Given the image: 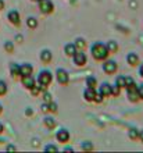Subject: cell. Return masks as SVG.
Listing matches in <instances>:
<instances>
[{
	"mask_svg": "<svg viewBox=\"0 0 143 153\" xmlns=\"http://www.w3.org/2000/svg\"><path fill=\"white\" fill-rule=\"evenodd\" d=\"M108 54H110V53H108L106 45L100 43V42H96V43L92 46V56H93L95 60H99V61L106 60L108 57Z\"/></svg>",
	"mask_w": 143,
	"mask_h": 153,
	"instance_id": "6da1fadb",
	"label": "cell"
},
{
	"mask_svg": "<svg viewBox=\"0 0 143 153\" xmlns=\"http://www.w3.org/2000/svg\"><path fill=\"white\" fill-rule=\"evenodd\" d=\"M52 79H53V75L47 70L40 71L39 75H38V84H39L40 86H44V88H47L49 85L52 84Z\"/></svg>",
	"mask_w": 143,
	"mask_h": 153,
	"instance_id": "7a4b0ae2",
	"label": "cell"
},
{
	"mask_svg": "<svg viewBox=\"0 0 143 153\" xmlns=\"http://www.w3.org/2000/svg\"><path fill=\"white\" fill-rule=\"evenodd\" d=\"M56 78L60 85H67L68 82H70V75H68V73L63 68H59L56 71Z\"/></svg>",
	"mask_w": 143,
	"mask_h": 153,
	"instance_id": "3957f363",
	"label": "cell"
},
{
	"mask_svg": "<svg viewBox=\"0 0 143 153\" xmlns=\"http://www.w3.org/2000/svg\"><path fill=\"white\" fill-rule=\"evenodd\" d=\"M39 3V10L40 13H43V14H50L53 11V3L50 0H39L38 1Z\"/></svg>",
	"mask_w": 143,
	"mask_h": 153,
	"instance_id": "277c9868",
	"label": "cell"
},
{
	"mask_svg": "<svg viewBox=\"0 0 143 153\" xmlns=\"http://www.w3.org/2000/svg\"><path fill=\"white\" fill-rule=\"evenodd\" d=\"M103 71L106 74H114L117 71V63L114 60H106L103 64Z\"/></svg>",
	"mask_w": 143,
	"mask_h": 153,
	"instance_id": "5b68a950",
	"label": "cell"
},
{
	"mask_svg": "<svg viewBox=\"0 0 143 153\" xmlns=\"http://www.w3.org/2000/svg\"><path fill=\"white\" fill-rule=\"evenodd\" d=\"M72 57H74V63H75L76 65H79V67L85 65V64H86V61H87L86 54H85V53L82 52V50H81V52H76Z\"/></svg>",
	"mask_w": 143,
	"mask_h": 153,
	"instance_id": "8992f818",
	"label": "cell"
},
{
	"mask_svg": "<svg viewBox=\"0 0 143 153\" xmlns=\"http://www.w3.org/2000/svg\"><path fill=\"white\" fill-rule=\"evenodd\" d=\"M128 89V99L131 102H138L140 99L139 97V92H138V88H136V85H132V86H129V88H127Z\"/></svg>",
	"mask_w": 143,
	"mask_h": 153,
	"instance_id": "52a82bcc",
	"label": "cell"
},
{
	"mask_svg": "<svg viewBox=\"0 0 143 153\" xmlns=\"http://www.w3.org/2000/svg\"><path fill=\"white\" fill-rule=\"evenodd\" d=\"M56 138H57V141L61 142V143H64V142H68V139H70V132H68L67 129H59L56 134Z\"/></svg>",
	"mask_w": 143,
	"mask_h": 153,
	"instance_id": "ba28073f",
	"label": "cell"
},
{
	"mask_svg": "<svg viewBox=\"0 0 143 153\" xmlns=\"http://www.w3.org/2000/svg\"><path fill=\"white\" fill-rule=\"evenodd\" d=\"M99 93H102V96L103 97H108L111 96V85L110 84H102L99 88Z\"/></svg>",
	"mask_w": 143,
	"mask_h": 153,
	"instance_id": "9c48e42d",
	"label": "cell"
},
{
	"mask_svg": "<svg viewBox=\"0 0 143 153\" xmlns=\"http://www.w3.org/2000/svg\"><path fill=\"white\" fill-rule=\"evenodd\" d=\"M8 20H10V22L14 25H20L21 20H20V13L16 11V10H13V11L8 13Z\"/></svg>",
	"mask_w": 143,
	"mask_h": 153,
	"instance_id": "30bf717a",
	"label": "cell"
},
{
	"mask_svg": "<svg viewBox=\"0 0 143 153\" xmlns=\"http://www.w3.org/2000/svg\"><path fill=\"white\" fill-rule=\"evenodd\" d=\"M35 78L32 75H25V76H22V85H24L27 89H31V88H33V85H35Z\"/></svg>",
	"mask_w": 143,
	"mask_h": 153,
	"instance_id": "8fae6325",
	"label": "cell"
},
{
	"mask_svg": "<svg viewBox=\"0 0 143 153\" xmlns=\"http://www.w3.org/2000/svg\"><path fill=\"white\" fill-rule=\"evenodd\" d=\"M95 96H96V89H93V88H86V89L84 91V97H85V100L93 102V100H95Z\"/></svg>",
	"mask_w": 143,
	"mask_h": 153,
	"instance_id": "7c38bea8",
	"label": "cell"
},
{
	"mask_svg": "<svg viewBox=\"0 0 143 153\" xmlns=\"http://www.w3.org/2000/svg\"><path fill=\"white\" fill-rule=\"evenodd\" d=\"M32 71H33V67L31 64H22L20 65V75L25 76V75H32Z\"/></svg>",
	"mask_w": 143,
	"mask_h": 153,
	"instance_id": "4fadbf2b",
	"label": "cell"
},
{
	"mask_svg": "<svg viewBox=\"0 0 143 153\" xmlns=\"http://www.w3.org/2000/svg\"><path fill=\"white\" fill-rule=\"evenodd\" d=\"M52 57H53L52 52H50V50H47V49H44V50H42V52H40V60L43 61V63H46V64L52 61Z\"/></svg>",
	"mask_w": 143,
	"mask_h": 153,
	"instance_id": "5bb4252c",
	"label": "cell"
},
{
	"mask_svg": "<svg viewBox=\"0 0 143 153\" xmlns=\"http://www.w3.org/2000/svg\"><path fill=\"white\" fill-rule=\"evenodd\" d=\"M127 61H128V64L129 65L135 67V65L139 64V57H138L136 53H129V54L127 56Z\"/></svg>",
	"mask_w": 143,
	"mask_h": 153,
	"instance_id": "9a60e30c",
	"label": "cell"
},
{
	"mask_svg": "<svg viewBox=\"0 0 143 153\" xmlns=\"http://www.w3.org/2000/svg\"><path fill=\"white\" fill-rule=\"evenodd\" d=\"M76 50H78V49H76V46L74 43H68V45H65V48H64L65 54H67V56H71V57L76 53Z\"/></svg>",
	"mask_w": 143,
	"mask_h": 153,
	"instance_id": "2e32d148",
	"label": "cell"
},
{
	"mask_svg": "<svg viewBox=\"0 0 143 153\" xmlns=\"http://www.w3.org/2000/svg\"><path fill=\"white\" fill-rule=\"evenodd\" d=\"M106 48H107L108 53H117V50H118V45H117V42H114V40H110V42L106 45Z\"/></svg>",
	"mask_w": 143,
	"mask_h": 153,
	"instance_id": "e0dca14e",
	"label": "cell"
},
{
	"mask_svg": "<svg viewBox=\"0 0 143 153\" xmlns=\"http://www.w3.org/2000/svg\"><path fill=\"white\" fill-rule=\"evenodd\" d=\"M76 46V49H79V50H84L85 48H86V40L84 39V38H76L75 39V43H74Z\"/></svg>",
	"mask_w": 143,
	"mask_h": 153,
	"instance_id": "ac0fdd59",
	"label": "cell"
},
{
	"mask_svg": "<svg viewBox=\"0 0 143 153\" xmlns=\"http://www.w3.org/2000/svg\"><path fill=\"white\" fill-rule=\"evenodd\" d=\"M10 71H11L13 78H18V76H21L20 75V65L11 64V65H10Z\"/></svg>",
	"mask_w": 143,
	"mask_h": 153,
	"instance_id": "d6986e66",
	"label": "cell"
},
{
	"mask_svg": "<svg viewBox=\"0 0 143 153\" xmlns=\"http://www.w3.org/2000/svg\"><path fill=\"white\" fill-rule=\"evenodd\" d=\"M43 124L46 125V127H47L49 129H53L54 127H56V121L53 120L52 117H46V118L43 120Z\"/></svg>",
	"mask_w": 143,
	"mask_h": 153,
	"instance_id": "ffe728a7",
	"label": "cell"
},
{
	"mask_svg": "<svg viewBox=\"0 0 143 153\" xmlns=\"http://www.w3.org/2000/svg\"><path fill=\"white\" fill-rule=\"evenodd\" d=\"M86 86H87V88L96 89V86H97V81H96V78H93V76L86 78Z\"/></svg>",
	"mask_w": 143,
	"mask_h": 153,
	"instance_id": "44dd1931",
	"label": "cell"
},
{
	"mask_svg": "<svg viewBox=\"0 0 143 153\" xmlns=\"http://www.w3.org/2000/svg\"><path fill=\"white\" fill-rule=\"evenodd\" d=\"M27 25H28V28L35 29L36 27H38V20L33 18V17H29L28 20H27Z\"/></svg>",
	"mask_w": 143,
	"mask_h": 153,
	"instance_id": "7402d4cb",
	"label": "cell"
},
{
	"mask_svg": "<svg viewBox=\"0 0 143 153\" xmlns=\"http://www.w3.org/2000/svg\"><path fill=\"white\" fill-rule=\"evenodd\" d=\"M115 85H117L119 89L125 88V76H122V75L117 76V79H115Z\"/></svg>",
	"mask_w": 143,
	"mask_h": 153,
	"instance_id": "603a6c76",
	"label": "cell"
},
{
	"mask_svg": "<svg viewBox=\"0 0 143 153\" xmlns=\"http://www.w3.org/2000/svg\"><path fill=\"white\" fill-rule=\"evenodd\" d=\"M129 138L133 139V141H136V139L139 138V131H138L136 128H131L129 129Z\"/></svg>",
	"mask_w": 143,
	"mask_h": 153,
	"instance_id": "cb8c5ba5",
	"label": "cell"
},
{
	"mask_svg": "<svg viewBox=\"0 0 143 153\" xmlns=\"http://www.w3.org/2000/svg\"><path fill=\"white\" fill-rule=\"evenodd\" d=\"M6 92H7V85L4 81H0V96L6 95Z\"/></svg>",
	"mask_w": 143,
	"mask_h": 153,
	"instance_id": "d4e9b609",
	"label": "cell"
},
{
	"mask_svg": "<svg viewBox=\"0 0 143 153\" xmlns=\"http://www.w3.org/2000/svg\"><path fill=\"white\" fill-rule=\"evenodd\" d=\"M132 85H135V81L132 76H125V88H129Z\"/></svg>",
	"mask_w": 143,
	"mask_h": 153,
	"instance_id": "484cf974",
	"label": "cell"
},
{
	"mask_svg": "<svg viewBox=\"0 0 143 153\" xmlns=\"http://www.w3.org/2000/svg\"><path fill=\"white\" fill-rule=\"evenodd\" d=\"M43 100H44V103H50V102H53V96L49 92H44L43 93Z\"/></svg>",
	"mask_w": 143,
	"mask_h": 153,
	"instance_id": "4316f807",
	"label": "cell"
},
{
	"mask_svg": "<svg viewBox=\"0 0 143 153\" xmlns=\"http://www.w3.org/2000/svg\"><path fill=\"white\" fill-rule=\"evenodd\" d=\"M4 49H6V52L11 53L13 50H14V46H13L11 42H6V43H4Z\"/></svg>",
	"mask_w": 143,
	"mask_h": 153,
	"instance_id": "83f0119b",
	"label": "cell"
},
{
	"mask_svg": "<svg viewBox=\"0 0 143 153\" xmlns=\"http://www.w3.org/2000/svg\"><path fill=\"white\" fill-rule=\"evenodd\" d=\"M49 111L56 113V111H57V103H54V102H50V103H49Z\"/></svg>",
	"mask_w": 143,
	"mask_h": 153,
	"instance_id": "f1b7e54d",
	"label": "cell"
},
{
	"mask_svg": "<svg viewBox=\"0 0 143 153\" xmlns=\"http://www.w3.org/2000/svg\"><path fill=\"white\" fill-rule=\"evenodd\" d=\"M111 95L113 96H118L119 95V88L117 85H111Z\"/></svg>",
	"mask_w": 143,
	"mask_h": 153,
	"instance_id": "f546056e",
	"label": "cell"
},
{
	"mask_svg": "<svg viewBox=\"0 0 143 153\" xmlns=\"http://www.w3.org/2000/svg\"><path fill=\"white\" fill-rule=\"evenodd\" d=\"M82 149L84 150H92L93 149V145H92L90 142H84V143H82Z\"/></svg>",
	"mask_w": 143,
	"mask_h": 153,
	"instance_id": "4dcf8cb0",
	"label": "cell"
},
{
	"mask_svg": "<svg viewBox=\"0 0 143 153\" xmlns=\"http://www.w3.org/2000/svg\"><path fill=\"white\" fill-rule=\"evenodd\" d=\"M44 150H46V152H57V150H59V148H57V146H54V145H47L46 148H44Z\"/></svg>",
	"mask_w": 143,
	"mask_h": 153,
	"instance_id": "1f68e13d",
	"label": "cell"
},
{
	"mask_svg": "<svg viewBox=\"0 0 143 153\" xmlns=\"http://www.w3.org/2000/svg\"><path fill=\"white\" fill-rule=\"evenodd\" d=\"M96 103H102L103 102V96H102V93H96V96H95V100Z\"/></svg>",
	"mask_w": 143,
	"mask_h": 153,
	"instance_id": "d6a6232c",
	"label": "cell"
},
{
	"mask_svg": "<svg viewBox=\"0 0 143 153\" xmlns=\"http://www.w3.org/2000/svg\"><path fill=\"white\" fill-rule=\"evenodd\" d=\"M138 92H139V97L140 99H143V84L138 86Z\"/></svg>",
	"mask_w": 143,
	"mask_h": 153,
	"instance_id": "836d02e7",
	"label": "cell"
},
{
	"mask_svg": "<svg viewBox=\"0 0 143 153\" xmlns=\"http://www.w3.org/2000/svg\"><path fill=\"white\" fill-rule=\"evenodd\" d=\"M42 111H43V113H46V111H49V103H44L43 106H42Z\"/></svg>",
	"mask_w": 143,
	"mask_h": 153,
	"instance_id": "e575fe53",
	"label": "cell"
},
{
	"mask_svg": "<svg viewBox=\"0 0 143 153\" xmlns=\"http://www.w3.org/2000/svg\"><path fill=\"white\" fill-rule=\"evenodd\" d=\"M25 114H27V116H32V114H33V110L32 109H27V111H25Z\"/></svg>",
	"mask_w": 143,
	"mask_h": 153,
	"instance_id": "d590c367",
	"label": "cell"
},
{
	"mask_svg": "<svg viewBox=\"0 0 143 153\" xmlns=\"http://www.w3.org/2000/svg\"><path fill=\"white\" fill-rule=\"evenodd\" d=\"M7 150H16V146H13V145H8V146H7Z\"/></svg>",
	"mask_w": 143,
	"mask_h": 153,
	"instance_id": "8d00e7d4",
	"label": "cell"
},
{
	"mask_svg": "<svg viewBox=\"0 0 143 153\" xmlns=\"http://www.w3.org/2000/svg\"><path fill=\"white\" fill-rule=\"evenodd\" d=\"M3 8H4V1L0 0V10H3Z\"/></svg>",
	"mask_w": 143,
	"mask_h": 153,
	"instance_id": "74e56055",
	"label": "cell"
},
{
	"mask_svg": "<svg viewBox=\"0 0 143 153\" xmlns=\"http://www.w3.org/2000/svg\"><path fill=\"white\" fill-rule=\"evenodd\" d=\"M3 131H4V127H3V124L0 123V134H3Z\"/></svg>",
	"mask_w": 143,
	"mask_h": 153,
	"instance_id": "f35d334b",
	"label": "cell"
},
{
	"mask_svg": "<svg viewBox=\"0 0 143 153\" xmlns=\"http://www.w3.org/2000/svg\"><path fill=\"white\" fill-rule=\"evenodd\" d=\"M139 74H140V76L143 78V64H142V67H140V70H139Z\"/></svg>",
	"mask_w": 143,
	"mask_h": 153,
	"instance_id": "ab89813d",
	"label": "cell"
},
{
	"mask_svg": "<svg viewBox=\"0 0 143 153\" xmlns=\"http://www.w3.org/2000/svg\"><path fill=\"white\" fill-rule=\"evenodd\" d=\"M139 138L142 139V142H143V131H139Z\"/></svg>",
	"mask_w": 143,
	"mask_h": 153,
	"instance_id": "60d3db41",
	"label": "cell"
},
{
	"mask_svg": "<svg viewBox=\"0 0 143 153\" xmlns=\"http://www.w3.org/2000/svg\"><path fill=\"white\" fill-rule=\"evenodd\" d=\"M17 40H18V42H21V40H22V36H21V35H18V36H17Z\"/></svg>",
	"mask_w": 143,
	"mask_h": 153,
	"instance_id": "b9f144b4",
	"label": "cell"
},
{
	"mask_svg": "<svg viewBox=\"0 0 143 153\" xmlns=\"http://www.w3.org/2000/svg\"><path fill=\"white\" fill-rule=\"evenodd\" d=\"M1 111H3V107H1V105H0V114H1Z\"/></svg>",
	"mask_w": 143,
	"mask_h": 153,
	"instance_id": "7bdbcfd3",
	"label": "cell"
},
{
	"mask_svg": "<svg viewBox=\"0 0 143 153\" xmlns=\"http://www.w3.org/2000/svg\"><path fill=\"white\" fill-rule=\"evenodd\" d=\"M31 1H39V0H31Z\"/></svg>",
	"mask_w": 143,
	"mask_h": 153,
	"instance_id": "ee69618b",
	"label": "cell"
}]
</instances>
